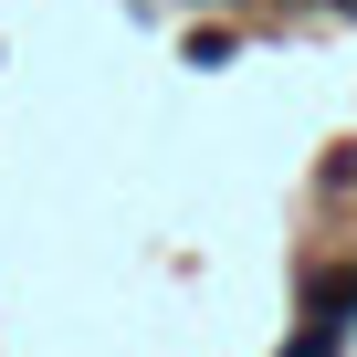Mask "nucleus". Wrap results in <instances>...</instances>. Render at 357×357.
<instances>
[{
    "mask_svg": "<svg viewBox=\"0 0 357 357\" xmlns=\"http://www.w3.org/2000/svg\"><path fill=\"white\" fill-rule=\"evenodd\" d=\"M231 53H242V32H231V22H221V32H190V63H231Z\"/></svg>",
    "mask_w": 357,
    "mask_h": 357,
    "instance_id": "obj_1",
    "label": "nucleus"
}]
</instances>
